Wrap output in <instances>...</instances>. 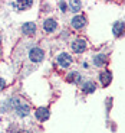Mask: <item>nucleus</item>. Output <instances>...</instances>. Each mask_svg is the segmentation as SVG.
<instances>
[{
    "mask_svg": "<svg viewBox=\"0 0 125 133\" xmlns=\"http://www.w3.org/2000/svg\"><path fill=\"white\" fill-rule=\"evenodd\" d=\"M12 106H13V109L16 110V113H17V116H20V117H25V116H27L29 114V111H30V107L27 106L26 103H22L19 98H13L12 101Z\"/></svg>",
    "mask_w": 125,
    "mask_h": 133,
    "instance_id": "f257e3e1",
    "label": "nucleus"
},
{
    "mask_svg": "<svg viewBox=\"0 0 125 133\" xmlns=\"http://www.w3.org/2000/svg\"><path fill=\"white\" fill-rule=\"evenodd\" d=\"M43 57H45V54H43V51L40 49V48H32L29 52V58L30 61H33V62H40V61H43Z\"/></svg>",
    "mask_w": 125,
    "mask_h": 133,
    "instance_id": "f03ea898",
    "label": "nucleus"
},
{
    "mask_svg": "<svg viewBox=\"0 0 125 133\" xmlns=\"http://www.w3.org/2000/svg\"><path fill=\"white\" fill-rule=\"evenodd\" d=\"M32 4H33L32 0H16V2H12V6L16 10H26V9H29Z\"/></svg>",
    "mask_w": 125,
    "mask_h": 133,
    "instance_id": "7ed1b4c3",
    "label": "nucleus"
},
{
    "mask_svg": "<svg viewBox=\"0 0 125 133\" xmlns=\"http://www.w3.org/2000/svg\"><path fill=\"white\" fill-rule=\"evenodd\" d=\"M56 61H58V64H59L60 66H63V68H66V66H69L71 62H72V57H71L69 54H60V55H58V58H56Z\"/></svg>",
    "mask_w": 125,
    "mask_h": 133,
    "instance_id": "20e7f679",
    "label": "nucleus"
},
{
    "mask_svg": "<svg viewBox=\"0 0 125 133\" xmlns=\"http://www.w3.org/2000/svg\"><path fill=\"white\" fill-rule=\"evenodd\" d=\"M36 119L37 120H40V122H45V120H48L49 119V109L48 107H39V109L36 110Z\"/></svg>",
    "mask_w": 125,
    "mask_h": 133,
    "instance_id": "39448f33",
    "label": "nucleus"
},
{
    "mask_svg": "<svg viewBox=\"0 0 125 133\" xmlns=\"http://www.w3.org/2000/svg\"><path fill=\"white\" fill-rule=\"evenodd\" d=\"M72 49H73V52H76V54L83 52V51L86 49V42H85L83 39H76V41H73Z\"/></svg>",
    "mask_w": 125,
    "mask_h": 133,
    "instance_id": "423d86ee",
    "label": "nucleus"
},
{
    "mask_svg": "<svg viewBox=\"0 0 125 133\" xmlns=\"http://www.w3.org/2000/svg\"><path fill=\"white\" fill-rule=\"evenodd\" d=\"M85 25H86V19L83 16H75L72 19V26L75 29H82Z\"/></svg>",
    "mask_w": 125,
    "mask_h": 133,
    "instance_id": "0eeeda50",
    "label": "nucleus"
},
{
    "mask_svg": "<svg viewBox=\"0 0 125 133\" xmlns=\"http://www.w3.org/2000/svg\"><path fill=\"white\" fill-rule=\"evenodd\" d=\"M56 28H58V23H56L55 19H46L43 22V29L46 30V32H53Z\"/></svg>",
    "mask_w": 125,
    "mask_h": 133,
    "instance_id": "6e6552de",
    "label": "nucleus"
},
{
    "mask_svg": "<svg viewBox=\"0 0 125 133\" xmlns=\"http://www.w3.org/2000/svg\"><path fill=\"white\" fill-rule=\"evenodd\" d=\"M22 30H23L25 35H33V33L36 32V25L32 23V22H27V23H25V25H23Z\"/></svg>",
    "mask_w": 125,
    "mask_h": 133,
    "instance_id": "1a4fd4ad",
    "label": "nucleus"
},
{
    "mask_svg": "<svg viewBox=\"0 0 125 133\" xmlns=\"http://www.w3.org/2000/svg\"><path fill=\"white\" fill-rule=\"evenodd\" d=\"M99 80H101V83H102V85H108V84H111V81H112V75H111V72L109 71H104V72L99 75Z\"/></svg>",
    "mask_w": 125,
    "mask_h": 133,
    "instance_id": "9d476101",
    "label": "nucleus"
},
{
    "mask_svg": "<svg viewBox=\"0 0 125 133\" xmlns=\"http://www.w3.org/2000/svg\"><path fill=\"white\" fill-rule=\"evenodd\" d=\"M124 29H125V25L122 23V22H116V23L114 25V28H112V32H114L115 36H121Z\"/></svg>",
    "mask_w": 125,
    "mask_h": 133,
    "instance_id": "9b49d317",
    "label": "nucleus"
},
{
    "mask_svg": "<svg viewBox=\"0 0 125 133\" xmlns=\"http://www.w3.org/2000/svg\"><path fill=\"white\" fill-rule=\"evenodd\" d=\"M82 90H83V93H86V94L93 93V91H95V84H93L92 81H86L82 85Z\"/></svg>",
    "mask_w": 125,
    "mask_h": 133,
    "instance_id": "f8f14e48",
    "label": "nucleus"
},
{
    "mask_svg": "<svg viewBox=\"0 0 125 133\" xmlns=\"http://www.w3.org/2000/svg\"><path fill=\"white\" fill-rule=\"evenodd\" d=\"M106 62V55H104V54H99V55H96L95 58H93V64L98 66L104 65V64Z\"/></svg>",
    "mask_w": 125,
    "mask_h": 133,
    "instance_id": "ddd939ff",
    "label": "nucleus"
},
{
    "mask_svg": "<svg viewBox=\"0 0 125 133\" xmlns=\"http://www.w3.org/2000/svg\"><path fill=\"white\" fill-rule=\"evenodd\" d=\"M68 6H69V9L72 10V12H78V10L82 7V3H81L79 0H72V2L68 3Z\"/></svg>",
    "mask_w": 125,
    "mask_h": 133,
    "instance_id": "4468645a",
    "label": "nucleus"
},
{
    "mask_svg": "<svg viewBox=\"0 0 125 133\" xmlns=\"http://www.w3.org/2000/svg\"><path fill=\"white\" fill-rule=\"evenodd\" d=\"M4 84H6V83H4V80H3V78H0V90H3V88H4Z\"/></svg>",
    "mask_w": 125,
    "mask_h": 133,
    "instance_id": "2eb2a0df",
    "label": "nucleus"
},
{
    "mask_svg": "<svg viewBox=\"0 0 125 133\" xmlns=\"http://www.w3.org/2000/svg\"><path fill=\"white\" fill-rule=\"evenodd\" d=\"M59 6H60V9H62V10H65V9H66V3H65V2H60Z\"/></svg>",
    "mask_w": 125,
    "mask_h": 133,
    "instance_id": "dca6fc26",
    "label": "nucleus"
},
{
    "mask_svg": "<svg viewBox=\"0 0 125 133\" xmlns=\"http://www.w3.org/2000/svg\"><path fill=\"white\" fill-rule=\"evenodd\" d=\"M0 57H2V49H0Z\"/></svg>",
    "mask_w": 125,
    "mask_h": 133,
    "instance_id": "f3484780",
    "label": "nucleus"
}]
</instances>
